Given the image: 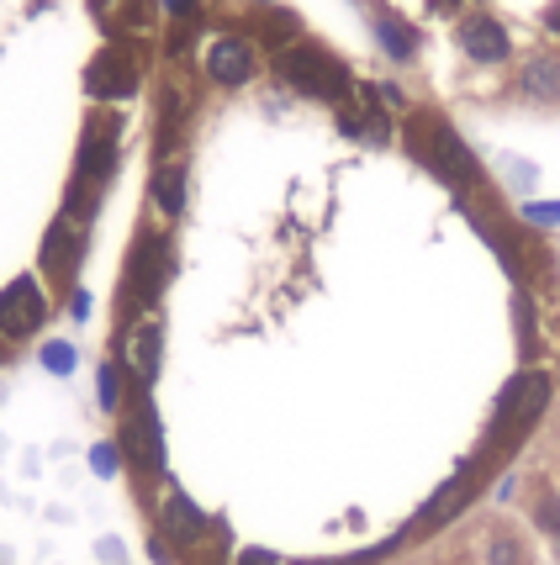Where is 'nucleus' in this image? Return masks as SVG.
<instances>
[{"mask_svg": "<svg viewBox=\"0 0 560 565\" xmlns=\"http://www.w3.org/2000/svg\"><path fill=\"white\" fill-rule=\"evenodd\" d=\"M164 280H170V238L138 233L133 259H127V307H154Z\"/></svg>", "mask_w": 560, "mask_h": 565, "instance_id": "3", "label": "nucleus"}, {"mask_svg": "<svg viewBox=\"0 0 560 565\" xmlns=\"http://www.w3.org/2000/svg\"><path fill=\"white\" fill-rule=\"evenodd\" d=\"M117 169V122H90V133L80 138V159H74V180L101 185Z\"/></svg>", "mask_w": 560, "mask_h": 565, "instance_id": "7", "label": "nucleus"}, {"mask_svg": "<svg viewBox=\"0 0 560 565\" xmlns=\"http://www.w3.org/2000/svg\"><path fill=\"white\" fill-rule=\"evenodd\" d=\"M518 90L529 101H560V59H529L518 69Z\"/></svg>", "mask_w": 560, "mask_h": 565, "instance_id": "15", "label": "nucleus"}, {"mask_svg": "<svg viewBox=\"0 0 560 565\" xmlns=\"http://www.w3.org/2000/svg\"><path fill=\"white\" fill-rule=\"evenodd\" d=\"M407 148H413L418 164H428L439 180H450V185H465V180L481 175L476 159L465 154V143L455 138V127L444 117H428V111H418V117L407 122Z\"/></svg>", "mask_w": 560, "mask_h": 565, "instance_id": "1", "label": "nucleus"}, {"mask_svg": "<svg viewBox=\"0 0 560 565\" xmlns=\"http://www.w3.org/2000/svg\"><path fill=\"white\" fill-rule=\"evenodd\" d=\"M545 402H550V381H545V375H518V381L508 386V397H502V423H508L513 412H518V418H534Z\"/></svg>", "mask_w": 560, "mask_h": 565, "instance_id": "14", "label": "nucleus"}, {"mask_svg": "<svg viewBox=\"0 0 560 565\" xmlns=\"http://www.w3.org/2000/svg\"><path fill=\"white\" fill-rule=\"evenodd\" d=\"M207 74L212 85H244L254 74V43L249 37H217V43L207 48Z\"/></svg>", "mask_w": 560, "mask_h": 565, "instance_id": "8", "label": "nucleus"}, {"mask_svg": "<svg viewBox=\"0 0 560 565\" xmlns=\"http://www.w3.org/2000/svg\"><path fill=\"white\" fill-rule=\"evenodd\" d=\"M122 449L133 455V465L164 470V433H159L154 402H148V386H133V412H127V428H122Z\"/></svg>", "mask_w": 560, "mask_h": 565, "instance_id": "4", "label": "nucleus"}, {"mask_svg": "<svg viewBox=\"0 0 560 565\" xmlns=\"http://www.w3.org/2000/svg\"><path fill=\"white\" fill-rule=\"evenodd\" d=\"M74 265H80V222L59 217V222L43 233V270H48L53 280H69Z\"/></svg>", "mask_w": 560, "mask_h": 565, "instance_id": "11", "label": "nucleus"}, {"mask_svg": "<svg viewBox=\"0 0 560 565\" xmlns=\"http://www.w3.org/2000/svg\"><path fill=\"white\" fill-rule=\"evenodd\" d=\"M275 74H280L291 90L312 96V101H344V96H349V69L333 59L328 48H317V43H291V48L275 59Z\"/></svg>", "mask_w": 560, "mask_h": 565, "instance_id": "2", "label": "nucleus"}, {"mask_svg": "<svg viewBox=\"0 0 560 565\" xmlns=\"http://www.w3.org/2000/svg\"><path fill=\"white\" fill-rule=\"evenodd\" d=\"M101 407H106V412L122 407V365H117V360L101 365Z\"/></svg>", "mask_w": 560, "mask_h": 565, "instance_id": "17", "label": "nucleus"}, {"mask_svg": "<svg viewBox=\"0 0 560 565\" xmlns=\"http://www.w3.org/2000/svg\"><path fill=\"white\" fill-rule=\"evenodd\" d=\"M460 48L471 53L476 64H502L513 53L508 27L492 22V16H465V22H460Z\"/></svg>", "mask_w": 560, "mask_h": 565, "instance_id": "9", "label": "nucleus"}, {"mask_svg": "<svg viewBox=\"0 0 560 565\" xmlns=\"http://www.w3.org/2000/svg\"><path fill=\"white\" fill-rule=\"evenodd\" d=\"M238 565H280L270 550H244V555H238Z\"/></svg>", "mask_w": 560, "mask_h": 565, "instance_id": "22", "label": "nucleus"}, {"mask_svg": "<svg viewBox=\"0 0 560 565\" xmlns=\"http://www.w3.org/2000/svg\"><path fill=\"white\" fill-rule=\"evenodd\" d=\"M376 43H381V48H386L397 64H407V59L418 53V32L407 27L397 11H381V16H376Z\"/></svg>", "mask_w": 560, "mask_h": 565, "instance_id": "16", "label": "nucleus"}, {"mask_svg": "<svg viewBox=\"0 0 560 565\" xmlns=\"http://www.w3.org/2000/svg\"><path fill=\"white\" fill-rule=\"evenodd\" d=\"M164 11L170 16H196V0H164Z\"/></svg>", "mask_w": 560, "mask_h": 565, "instance_id": "23", "label": "nucleus"}, {"mask_svg": "<svg viewBox=\"0 0 560 565\" xmlns=\"http://www.w3.org/2000/svg\"><path fill=\"white\" fill-rule=\"evenodd\" d=\"M90 465H96V476H117V465H122L117 444H96L90 449Z\"/></svg>", "mask_w": 560, "mask_h": 565, "instance_id": "20", "label": "nucleus"}, {"mask_svg": "<svg viewBox=\"0 0 560 565\" xmlns=\"http://www.w3.org/2000/svg\"><path fill=\"white\" fill-rule=\"evenodd\" d=\"M159 529H164V539H175V544H196L201 534H207V513H201L185 492H170L164 507H159Z\"/></svg>", "mask_w": 560, "mask_h": 565, "instance_id": "12", "label": "nucleus"}, {"mask_svg": "<svg viewBox=\"0 0 560 565\" xmlns=\"http://www.w3.org/2000/svg\"><path fill=\"white\" fill-rule=\"evenodd\" d=\"M43 317H48V296L43 286H37L32 275H16L6 291H0V338H27L32 328H43Z\"/></svg>", "mask_w": 560, "mask_h": 565, "instance_id": "5", "label": "nucleus"}, {"mask_svg": "<svg viewBox=\"0 0 560 565\" xmlns=\"http://www.w3.org/2000/svg\"><path fill=\"white\" fill-rule=\"evenodd\" d=\"M434 6H439V11H455V6H460V0H434Z\"/></svg>", "mask_w": 560, "mask_h": 565, "instance_id": "26", "label": "nucleus"}, {"mask_svg": "<svg viewBox=\"0 0 560 565\" xmlns=\"http://www.w3.org/2000/svg\"><path fill=\"white\" fill-rule=\"evenodd\" d=\"M524 222H529V228H560V201H529Z\"/></svg>", "mask_w": 560, "mask_h": 565, "instance_id": "18", "label": "nucleus"}, {"mask_svg": "<svg viewBox=\"0 0 560 565\" xmlns=\"http://www.w3.org/2000/svg\"><path fill=\"white\" fill-rule=\"evenodd\" d=\"M74 360H80V354H74V344H43V365H48L53 375H69Z\"/></svg>", "mask_w": 560, "mask_h": 565, "instance_id": "19", "label": "nucleus"}, {"mask_svg": "<svg viewBox=\"0 0 560 565\" xmlns=\"http://www.w3.org/2000/svg\"><path fill=\"white\" fill-rule=\"evenodd\" d=\"M159 360H164V328L148 317L127 333V365H133V386H154L159 375Z\"/></svg>", "mask_w": 560, "mask_h": 565, "instance_id": "10", "label": "nucleus"}, {"mask_svg": "<svg viewBox=\"0 0 560 565\" xmlns=\"http://www.w3.org/2000/svg\"><path fill=\"white\" fill-rule=\"evenodd\" d=\"M85 90L96 101H122V96H133L138 90V64L127 59L122 48H101L96 59H90L85 69Z\"/></svg>", "mask_w": 560, "mask_h": 565, "instance_id": "6", "label": "nucleus"}, {"mask_svg": "<svg viewBox=\"0 0 560 565\" xmlns=\"http://www.w3.org/2000/svg\"><path fill=\"white\" fill-rule=\"evenodd\" d=\"M148 196H154V206H159L164 217H180L185 212V164L164 159L154 169V180H148Z\"/></svg>", "mask_w": 560, "mask_h": 565, "instance_id": "13", "label": "nucleus"}, {"mask_svg": "<svg viewBox=\"0 0 560 565\" xmlns=\"http://www.w3.org/2000/svg\"><path fill=\"white\" fill-rule=\"evenodd\" d=\"M69 312H74V317H90V296L74 291V296H69Z\"/></svg>", "mask_w": 560, "mask_h": 565, "instance_id": "24", "label": "nucleus"}, {"mask_svg": "<svg viewBox=\"0 0 560 565\" xmlns=\"http://www.w3.org/2000/svg\"><path fill=\"white\" fill-rule=\"evenodd\" d=\"M555 539H560V523H555Z\"/></svg>", "mask_w": 560, "mask_h": 565, "instance_id": "27", "label": "nucleus"}, {"mask_svg": "<svg viewBox=\"0 0 560 565\" xmlns=\"http://www.w3.org/2000/svg\"><path fill=\"white\" fill-rule=\"evenodd\" d=\"M492 565H518V544L513 539H497L492 544Z\"/></svg>", "mask_w": 560, "mask_h": 565, "instance_id": "21", "label": "nucleus"}, {"mask_svg": "<svg viewBox=\"0 0 560 565\" xmlns=\"http://www.w3.org/2000/svg\"><path fill=\"white\" fill-rule=\"evenodd\" d=\"M545 27H550V32H560V0H555V6L545 11Z\"/></svg>", "mask_w": 560, "mask_h": 565, "instance_id": "25", "label": "nucleus"}]
</instances>
